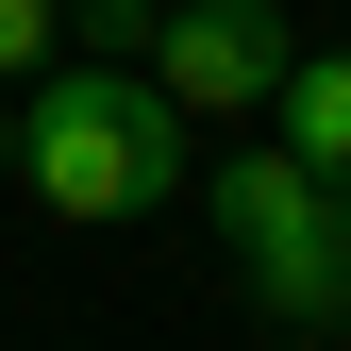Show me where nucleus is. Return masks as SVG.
<instances>
[{
    "mask_svg": "<svg viewBox=\"0 0 351 351\" xmlns=\"http://www.w3.org/2000/svg\"><path fill=\"white\" fill-rule=\"evenodd\" d=\"M17 184L51 217H151V201H184V101L151 67L84 51V67H51L17 101Z\"/></svg>",
    "mask_w": 351,
    "mask_h": 351,
    "instance_id": "obj_1",
    "label": "nucleus"
},
{
    "mask_svg": "<svg viewBox=\"0 0 351 351\" xmlns=\"http://www.w3.org/2000/svg\"><path fill=\"white\" fill-rule=\"evenodd\" d=\"M217 251H234V285L268 301V335H351V184L335 167H301L285 134L217 167Z\"/></svg>",
    "mask_w": 351,
    "mask_h": 351,
    "instance_id": "obj_2",
    "label": "nucleus"
},
{
    "mask_svg": "<svg viewBox=\"0 0 351 351\" xmlns=\"http://www.w3.org/2000/svg\"><path fill=\"white\" fill-rule=\"evenodd\" d=\"M285 67H301V51H285L268 0H167V17H151V84H167L184 117H268Z\"/></svg>",
    "mask_w": 351,
    "mask_h": 351,
    "instance_id": "obj_3",
    "label": "nucleus"
},
{
    "mask_svg": "<svg viewBox=\"0 0 351 351\" xmlns=\"http://www.w3.org/2000/svg\"><path fill=\"white\" fill-rule=\"evenodd\" d=\"M268 117H285V151H301V167H335V184H351V51H301Z\"/></svg>",
    "mask_w": 351,
    "mask_h": 351,
    "instance_id": "obj_4",
    "label": "nucleus"
},
{
    "mask_svg": "<svg viewBox=\"0 0 351 351\" xmlns=\"http://www.w3.org/2000/svg\"><path fill=\"white\" fill-rule=\"evenodd\" d=\"M151 17H167V0H67V34L117 51V67H151Z\"/></svg>",
    "mask_w": 351,
    "mask_h": 351,
    "instance_id": "obj_5",
    "label": "nucleus"
},
{
    "mask_svg": "<svg viewBox=\"0 0 351 351\" xmlns=\"http://www.w3.org/2000/svg\"><path fill=\"white\" fill-rule=\"evenodd\" d=\"M51 34H67V0H0V67H51Z\"/></svg>",
    "mask_w": 351,
    "mask_h": 351,
    "instance_id": "obj_6",
    "label": "nucleus"
},
{
    "mask_svg": "<svg viewBox=\"0 0 351 351\" xmlns=\"http://www.w3.org/2000/svg\"><path fill=\"white\" fill-rule=\"evenodd\" d=\"M0 167H17V117H0Z\"/></svg>",
    "mask_w": 351,
    "mask_h": 351,
    "instance_id": "obj_7",
    "label": "nucleus"
}]
</instances>
